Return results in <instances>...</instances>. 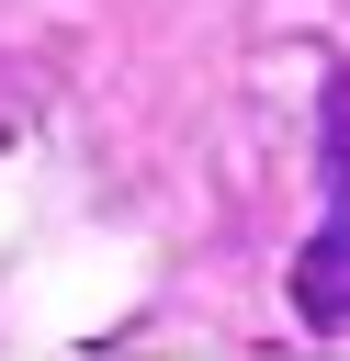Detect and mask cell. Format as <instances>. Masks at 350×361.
<instances>
[{
    "label": "cell",
    "instance_id": "cell-1",
    "mask_svg": "<svg viewBox=\"0 0 350 361\" xmlns=\"http://www.w3.org/2000/svg\"><path fill=\"white\" fill-rule=\"evenodd\" d=\"M294 316L316 338L350 327V68L316 79V237L294 248Z\"/></svg>",
    "mask_w": 350,
    "mask_h": 361
}]
</instances>
